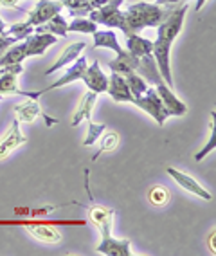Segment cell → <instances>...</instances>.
Wrapping results in <instances>:
<instances>
[{
    "instance_id": "obj_1",
    "label": "cell",
    "mask_w": 216,
    "mask_h": 256,
    "mask_svg": "<svg viewBox=\"0 0 216 256\" xmlns=\"http://www.w3.org/2000/svg\"><path fill=\"white\" fill-rule=\"evenodd\" d=\"M188 10H189L188 2L177 4L168 13L164 22L157 28V38L153 42V58H155V64L159 67V72H161L162 80H164V83L170 88H173V78H171V70H170V49L173 40L182 31Z\"/></svg>"
},
{
    "instance_id": "obj_2",
    "label": "cell",
    "mask_w": 216,
    "mask_h": 256,
    "mask_svg": "<svg viewBox=\"0 0 216 256\" xmlns=\"http://www.w3.org/2000/svg\"><path fill=\"white\" fill-rule=\"evenodd\" d=\"M88 218L99 229L101 242L96 247L97 252L108 256H130V240L126 238L112 236V224H114V210L105 206H90L88 208Z\"/></svg>"
},
{
    "instance_id": "obj_3",
    "label": "cell",
    "mask_w": 216,
    "mask_h": 256,
    "mask_svg": "<svg viewBox=\"0 0 216 256\" xmlns=\"http://www.w3.org/2000/svg\"><path fill=\"white\" fill-rule=\"evenodd\" d=\"M177 4H168V6H159V4H150V2H137V4L128 6L123 11L124 14V36L132 34V32H139L146 28H159L166 20L168 13H170Z\"/></svg>"
},
{
    "instance_id": "obj_4",
    "label": "cell",
    "mask_w": 216,
    "mask_h": 256,
    "mask_svg": "<svg viewBox=\"0 0 216 256\" xmlns=\"http://www.w3.org/2000/svg\"><path fill=\"white\" fill-rule=\"evenodd\" d=\"M126 2V0H108L105 6L92 10L88 13V18L96 22L97 26H106V28H115L121 29V31H126V26H124V14L121 11V4Z\"/></svg>"
},
{
    "instance_id": "obj_5",
    "label": "cell",
    "mask_w": 216,
    "mask_h": 256,
    "mask_svg": "<svg viewBox=\"0 0 216 256\" xmlns=\"http://www.w3.org/2000/svg\"><path fill=\"white\" fill-rule=\"evenodd\" d=\"M132 105L139 106V108H143L144 112H148V114L155 119L159 126H162V124L166 123V119L170 118L168 112H166L164 105H162V100L159 98L155 88H152V87H148L143 96L134 98V103H132Z\"/></svg>"
},
{
    "instance_id": "obj_6",
    "label": "cell",
    "mask_w": 216,
    "mask_h": 256,
    "mask_svg": "<svg viewBox=\"0 0 216 256\" xmlns=\"http://www.w3.org/2000/svg\"><path fill=\"white\" fill-rule=\"evenodd\" d=\"M63 8H65L63 0H38L36 8L27 13L29 14L27 22L32 24L34 28L41 26V24H45L47 20H51L54 14L60 13Z\"/></svg>"
},
{
    "instance_id": "obj_7",
    "label": "cell",
    "mask_w": 216,
    "mask_h": 256,
    "mask_svg": "<svg viewBox=\"0 0 216 256\" xmlns=\"http://www.w3.org/2000/svg\"><path fill=\"white\" fill-rule=\"evenodd\" d=\"M25 142H27V139H25V136L20 130V121L14 119L13 123H11L9 130L0 138V160H4L14 148L22 146Z\"/></svg>"
},
{
    "instance_id": "obj_8",
    "label": "cell",
    "mask_w": 216,
    "mask_h": 256,
    "mask_svg": "<svg viewBox=\"0 0 216 256\" xmlns=\"http://www.w3.org/2000/svg\"><path fill=\"white\" fill-rule=\"evenodd\" d=\"M166 172H168V175H170V177L173 178V180H175V182L179 184L182 190H186V192H189V193H193V195L204 198V200H211V198H213V195L207 192L202 184L197 182L193 177L186 175L184 172H180V170H177V168H171V166L166 170Z\"/></svg>"
},
{
    "instance_id": "obj_9",
    "label": "cell",
    "mask_w": 216,
    "mask_h": 256,
    "mask_svg": "<svg viewBox=\"0 0 216 256\" xmlns=\"http://www.w3.org/2000/svg\"><path fill=\"white\" fill-rule=\"evenodd\" d=\"M22 72H23L22 64H11L0 69V98L9 96V94H18L20 96L22 90L16 87V78Z\"/></svg>"
},
{
    "instance_id": "obj_10",
    "label": "cell",
    "mask_w": 216,
    "mask_h": 256,
    "mask_svg": "<svg viewBox=\"0 0 216 256\" xmlns=\"http://www.w3.org/2000/svg\"><path fill=\"white\" fill-rule=\"evenodd\" d=\"M14 114H16V119L22 121V123H32V121L36 119V116L45 119L47 126H52V124L58 123V119L49 118V116L40 108L38 100H29L27 103H23V105H16L14 106Z\"/></svg>"
},
{
    "instance_id": "obj_11",
    "label": "cell",
    "mask_w": 216,
    "mask_h": 256,
    "mask_svg": "<svg viewBox=\"0 0 216 256\" xmlns=\"http://www.w3.org/2000/svg\"><path fill=\"white\" fill-rule=\"evenodd\" d=\"M155 90H157V94H159V98L162 100V105H164L168 116H177V118H180V116H184L186 112H188L186 103H182V101L173 94V90H171L164 82L159 83Z\"/></svg>"
},
{
    "instance_id": "obj_12",
    "label": "cell",
    "mask_w": 216,
    "mask_h": 256,
    "mask_svg": "<svg viewBox=\"0 0 216 256\" xmlns=\"http://www.w3.org/2000/svg\"><path fill=\"white\" fill-rule=\"evenodd\" d=\"M81 82L87 85L88 90L96 92V94H103V92H106V88H108V78H106V74L101 70L99 62H94L90 67H87Z\"/></svg>"
},
{
    "instance_id": "obj_13",
    "label": "cell",
    "mask_w": 216,
    "mask_h": 256,
    "mask_svg": "<svg viewBox=\"0 0 216 256\" xmlns=\"http://www.w3.org/2000/svg\"><path fill=\"white\" fill-rule=\"evenodd\" d=\"M108 96L112 98L117 103H134V94L130 90L126 80L117 72H112L110 78H108Z\"/></svg>"
},
{
    "instance_id": "obj_14",
    "label": "cell",
    "mask_w": 216,
    "mask_h": 256,
    "mask_svg": "<svg viewBox=\"0 0 216 256\" xmlns=\"http://www.w3.org/2000/svg\"><path fill=\"white\" fill-rule=\"evenodd\" d=\"M25 49L29 56H41L51 46L56 44V36L51 32H32L25 38Z\"/></svg>"
},
{
    "instance_id": "obj_15",
    "label": "cell",
    "mask_w": 216,
    "mask_h": 256,
    "mask_svg": "<svg viewBox=\"0 0 216 256\" xmlns=\"http://www.w3.org/2000/svg\"><path fill=\"white\" fill-rule=\"evenodd\" d=\"M85 47H87V44H85V42H76V44H70V46H67L63 52L60 54V58L56 60L54 64H52L51 67L45 70V74H47V76H52L56 70H60V69H63V67H67V65H70L74 60L78 58L83 50H85Z\"/></svg>"
},
{
    "instance_id": "obj_16",
    "label": "cell",
    "mask_w": 216,
    "mask_h": 256,
    "mask_svg": "<svg viewBox=\"0 0 216 256\" xmlns=\"http://www.w3.org/2000/svg\"><path fill=\"white\" fill-rule=\"evenodd\" d=\"M126 47H128L130 54H134L137 60H143L146 56L153 54V42L148 40V38L139 36V32L126 34Z\"/></svg>"
},
{
    "instance_id": "obj_17",
    "label": "cell",
    "mask_w": 216,
    "mask_h": 256,
    "mask_svg": "<svg viewBox=\"0 0 216 256\" xmlns=\"http://www.w3.org/2000/svg\"><path fill=\"white\" fill-rule=\"evenodd\" d=\"M139 67H141V62L124 49L121 50V52H117V58L112 60L110 64H108V69H110L112 72L121 74V76H124V74L130 72V70H139Z\"/></svg>"
},
{
    "instance_id": "obj_18",
    "label": "cell",
    "mask_w": 216,
    "mask_h": 256,
    "mask_svg": "<svg viewBox=\"0 0 216 256\" xmlns=\"http://www.w3.org/2000/svg\"><path fill=\"white\" fill-rule=\"evenodd\" d=\"M96 100H97V94L92 90H87L85 94H83L81 101H79L78 110L74 112L72 121H70L72 126H78L83 119H87L88 121V119L92 118V110H94V105H96Z\"/></svg>"
},
{
    "instance_id": "obj_19",
    "label": "cell",
    "mask_w": 216,
    "mask_h": 256,
    "mask_svg": "<svg viewBox=\"0 0 216 256\" xmlns=\"http://www.w3.org/2000/svg\"><path fill=\"white\" fill-rule=\"evenodd\" d=\"M34 32H51V34H54V36H67V32H69V24L65 22L63 16L58 13V14H54L51 20H47L45 24L36 26V28H34Z\"/></svg>"
},
{
    "instance_id": "obj_20",
    "label": "cell",
    "mask_w": 216,
    "mask_h": 256,
    "mask_svg": "<svg viewBox=\"0 0 216 256\" xmlns=\"http://www.w3.org/2000/svg\"><path fill=\"white\" fill-rule=\"evenodd\" d=\"M31 234L41 242H47V244H56L61 240V234L58 229L51 228V226H47L45 222H36V224H31Z\"/></svg>"
},
{
    "instance_id": "obj_21",
    "label": "cell",
    "mask_w": 216,
    "mask_h": 256,
    "mask_svg": "<svg viewBox=\"0 0 216 256\" xmlns=\"http://www.w3.org/2000/svg\"><path fill=\"white\" fill-rule=\"evenodd\" d=\"M94 47H105V49L114 50L115 54L123 50V47L119 46L117 36H115L114 31H96L94 32Z\"/></svg>"
},
{
    "instance_id": "obj_22",
    "label": "cell",
    "mask_w": 216,
    "mask_h": 256,
    "mask_svg": "<svg viewBox=\"0 0 216 256\" xmlns=\"http://www.w3.org/2000/svg\"><path fill=\"white\" fill-rule=\"evenodd\" d=\"M123 78L128 83V87H130V90H132V94H134V98L143 96L144 92H146V88L150 87L146 80H144L137 70H130V72L124 74Z\"/></svg>"
},
{
    "instance_id": "obj_23",
    "label": "cell",
    "mask_w": 216,
    "mask_h": 256,
    "mask_svg": "<svg viewBox=\"0 0 216 256\" xmlns=\"http://www.w3.org/2000/svg\"><path fill=\"white\" fill-rule=\"evenodd\" d=\"M117 144H119V134L106 132L101 138V141H99V148H97V152L92 156V160H97V157L106 154V152H114L117 148Z\"/></svg>"
},
{
    "instance_id": "obj_24",
    "label": "cell",
    "mask_w": 216,
    "mask_h": 256,
    "mask_svg": "<svg viewBox=\"0 0 216 256\" xmlns=\"http://www.w3.org/2000/svg\"><path fill=\"white\" fill-rule=\"evenodd\" d=\"M170 198H171L170 190L164 186H153V188H150V192H148V200L155 208L166 206V204L170 202Z\"/></svg>"
},
{
    "instance_id": "obj_25",
    "label": "cell",
    "mask_w": 216,
    "mask_h": 256,
    "mask_svg": "<svg viewBox=\"0 0 216 256\" xmlns=\"http://www.w3.org/2000/svg\"><path fill=\"white\" fill-rule=\"evenodd\" d=\"M69 31L83 32V34H94L97 31V24L85 16H74L72 22L69 24Z\"/></svg>"
},
{
    "instance_id": "obj_26",
    "label": "cell",
    "mask_w": 216,
    "mask_h": 256,
    "mask_svg": "<svg viewBox=\"0 0 216 256\" xmlns=\"http://www.w3.org/2000/svg\"><path fill=\"white\" fill-rule=\"evenodd\" d=\"M32 32H34V26L25 20V22H16V24H13V26H9L7 34L14 36L18 42H22V40H25L29 34H32Z\"/></svg>"
},
{
    "instance_id": "obj_27",
    "label": "cell",
    "mask_w": 216,
    "mask_h": 256,
    "mask_svg": "<svg viewBox=\"0 0 216 256\" xmlns=\"http://www.w3.org/2000/svg\"><path fill=\"white\" fill-rule=\"evenodd\" d=\"M105 130H106V126L103 123H94L92 119H88V132H87V138L83 139V146L94 144L97 139L101 138Z\"/></svg>"
},
{
    "instance_id": "obj_28",
    "label": "cell",
    "mask_w": 216,
    "mask_h": 256,
    "mask_svg": "<svg viewBox=\"0 0 216 256\" xmlns=\"http://www.w3.org/2000/svg\"><path fill=\"white\" fill-rule=\"evenodd\" d=\"M216 148V130H215V110H211V139H209V142H207L206 146L202 148V150L198 152V154H195V160L197 162H200V160L204 159V157L209 154V152H213Z\"/></svg>"
},
{
    "instance_id": "obj_29",
    "label": "cell",
    "mask_w": 216,
    "mask_h": 256,
    "mask_svg": "<svg viewBox=\"0 0 216 256\" xmlns=\"http://www.w3.org/2000/svg\"><path fill=\"white\" fill-rule=\"evenodd\" d=\"M108 0H87L83 6H79L78 10L72 11V16H85V14H88L92 10H97V8H101V6H105Z\"/></svg>"
},
{
    "instance_id": "obj_30",
    "label": "cell",
    "mask_w": 216,
    "mask_h": 256,
    "mask_svg": "<svg viewBox=\"0 0 216 256\" xmlns=\"http://www.w3.org/2000/svg\"><path fill=\"white\" fill-rule=\"evenodd\" d=\"M85 2H87V0H63V6L72 13V11H76L79 6H83Z\"/></svg>"
},
{
    "instance_id": "obj_31",
    "label": "cell",
    "mask_w": 216,
    "mask_h": 256,
    "mask_svg": "<svg viewBox=\"0 0 216 256\" xmlns=\"http://www.w3.org/2000/svg\"><path fill=\"white\" fill-rule=\"evenodd\" d=\"M184 2H189V0H157L155 4H159V6H168V4H184Z\"/></svg>"
},
{
    "instance_id": "obj_32",
    "label": "cell",
    "mask_w": 216,
    "mask_h": 256,
    "mask_svg": "<svg viewBox=\"0 0 216 256\" xmlns=\"http://www.w3.org/2000/svg\"><path fill=\"white\" fill-rule=\"evenodd\" d=\"M206 2H207V0H197V4H195V11H200V10H202Z\"/></svg>"
},
{
    "instance_id": "obj_33",
    "label": "cell",
    "mask_w": 216,
    "mask_h": 256,
    "mask_svg": "<svg viewBox=\"0 0 216 256\" xmlns=\"http://www.w3.org/2000/svg\"><path fill=\"white\" fill-rule=\"evenodd\" d=\"M4 32H7V28H5V24L0 20V34H4Z\"/></svg>"
}]
</instances>
